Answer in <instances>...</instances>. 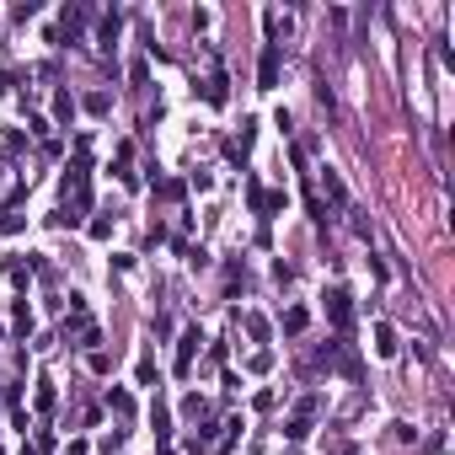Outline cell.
Instances as JSON below:
<instances>
[{"instance_id": "cell-12", "label": "cell", "mask_w": 455, "mask_h": 455, "mask_svg": "<svg viewBox=\"0 0 455 455\" xmlns=\"http://www.w3.org/2000/svg\"><path fill=\"white\" fill-rule=\"evenodd\" d=\"M284 434H290V439H306V434H310V418H306V413L290 418V429H284Z\"/></svg>"}, {"instance_id": "cell-8", "label": "cell", "mask_w": 455, "mask_h": 455, "mask_svg": "<svg viewBox=\"0 0 455 455\" xmlns=\"http://www.w3.org/2000/svg\"><path fill=\"white\" fill-rule=\"evenodd\" d=\"M204 97H209V102H214V107L225 102V75H220V70H214V75H209V86H204Z\"/></svg>"}, {"instance_id": "cell-13", "label": "cell", "mask_w": 455, "mask_h": 455, "mask_svg": "<svg viewBox=\"0 0 455 455\" xmlns=\"http://www.w3.org/2000/svg\"><path fill=\"white\" fill-rule=\"evenodd\" d=\"M38 407H43V413L54 407V380H38Z\"/></svg>"}, {"instance_id": "cell-14", "label": "cell", "mask_w": 455, "mask_h": 455, "mask_svg": "<svg viewBox=\"0 0 455 455\" xmlns=\"http://www.w3.org/2000/svg\"><path fill=\"white\" fill-rule=\"evenodd\" d=\"M86 107H91V113H107V107H113V97H107V91H91V97H86Z\"/></svg>"}, {"instance_id": "cell-2", "label": "cell", "mask_w": 455, "mask_h": 455, "mask_svg": "<svg viewBox=\"0 0 455 455\" xmlns=\"http://www.w3.org/2000/svg\"><path fill=\"white\" fill-rule=\"evenodd\" d=\"M279 64H284V54H279V43H268V48H263V59H257V86H263V91L279 86Z\"/></svg>"}, {"instance_id": "cell-10", "label": "cell", "mask_w": 455, "mask_h": 455, "mask_svg": "<svg viewBox=\"0 0 455 455\" xmlns=\"http://www.w3.org/2000/svg\"><path fill=\"white\" fill-rule=\"evenodd\" d=\"M284 332H306V310H300V306L284 310Z\"/></svg>"}, {"instance_id": "cell-6", "label": "cell", "mask_w": 455, "mask_h": 455, "mask_svg": "<svg viewBox=\"0 0 455 455\" xmlns=\"http://www.w3.org/2000/svg\"><path fill=\"white\" fill-rule=\"evenodd\" d=\"M54 118H59V124H70V118H75V97H70V91H59V97H54Z\"/></svg>"}, {"instance_id": "cell-3", "label": "cell", "mask_w": 455, "mask_h": 455, "mask_svg": "<svg viewBox=\"0 0 455 455\" xmlns=\"http://www.w3.org/2000/svg\"><path fill=\"white\" fill-rule=\"evenodd\" d=\"M198 343H204V337H198V327H187V332H183V343H177V375L193 370V359H198Z\"/></svg>"}, {"instance_id": "cell-11", "label": "cell", "mask_w": 455, "mask_h": 455, "mask_svg": "<svg viewBox=\"0 0 455 455\" xmlns=\"http://www.w3.org/2000/svg\"><path fill=\"white\" fill-rule=\"evenodd\" d=\"M27 332H32V310H27V300H21L17 306V337H27Z\"/></svg>"}, {"instance_id": "cell-5", "label": "cell", "mask_w": 455, "mask_h": 455, "mask_svg": "<svg viewBox=\"0 0 455 455\" xmlns=\"http://www.w3.org/2000/svg\"><path fill=\"white\" fill-rule=\"evenodd\" d=\"M150 423H156V439L166 445V439H171V413H166L161 402H156V413H150Z\"/></svg>"}, {"instance_id": "cell-16", "label": "cell", "mask_w": 455, "mask_h": 455, "mask_svg": "<svg viewBox=\"0 0 455 455\" xmlns=\"http://www.w3.org/2000/svg\"><path fill=\"white\" fill-rule=\"evenodd\" d=\"M21 455H43V450H27V445H21Z\"/></svg>"}, {"instance_id": "cell-17", "label": "cell", "mask_w": 455, "mask_h": 455, "mask_svg": "<svg viewBox=\"0 0 455 455\" xmlns=\"http://www.w3.org/2000/svg\"><path fill=\"white\" fill-rule=\"evenodd\" d=\"M161 455H171V450H161Z\"/></svg>"}, {"instance_id": "cell-7", "label": "cell", "mask_w": 455, "mask_h": 455, "mask_svg": "<svg viewBox=\"0 0 455 455\" xmlns=\"http://www.w3.org/2000/svg\"><path fill=\"white\" fill-rule=\"evenodd\" d=\"M107 407H113L118 418H129V413H134V396H129V391H107Z\"/></svg>"}, {"instance_id": "cell-4", "label": "cell", "mask_w": 455, "mask_h": 455, "mask_svg": "<svg viewBox=\"0 0 455 455\" xmlns=\"http://www.w3.org/2000/svg\"><path fill=\"white\" fill-rule=\"evenodd\" d=\"M375 353H380V359H391V353H396V332L386 327V322H375Z\"/></svg>"}, {"instance_id": "cell-15", "label": "cell", "mask_w": 455, "mask_h": 455, "mask_svg": "<svg viewBox=\"0 0 455 455\" xmlns=\"http://www.w3.org/2000/svg\"><path fill=\"white\" fill-rule=\"evenodd\" d=\"M247 332L257 337V343H263V337H268V322H263V316H247Z\"/></svg>"}, {"instance_id": "cell-9", "label": "cell", "mask_w": 455, "mask_h": 455, "mask_svg": "<svg viewBox=\"0 0 455 455\" xmlns=\"http://www.w3.org/2000/svg\"><path fill=\"white\" fill-rule=\"evenodd\" d=\"M322 187H327V193H332V198H337V204L349 198V187H343V177H337V171H322Z\"/></svg>"}, {"instance_id": "cell-1", "label": "cell", "mask_w": 455, "mask_h": 455, "mask_svg": "<svg viewBox=\"0 0 455 455\" xmlns=\"http://www.w3.org/2000/svg\"><path fill=\"white\" fill-rule=\"evenodd\" d=\"M327 316H332V327H337V332H349L353 306H349V290H343V284H332V290H327Z\"/></svg>"}]
</instances>
